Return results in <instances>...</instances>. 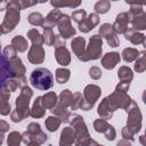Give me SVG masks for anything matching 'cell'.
<instances>
[{"label": "cell", "mask_w": 146, "mask_h": 146, "mask_svg": "<svg viewBox=\"0 0 146 146\" xmlns=\"http://www.w3.org/2000/svg\"><path fill=\"white\" fill-rule=\"evenodd\" d=\"M30 82L32 87L38 90H48L54 84V75L52 73L44 67H36L32 71L30 75Z\"/></svg>", "instance_id": "6da1fadb"}, {"label": "cell", "mask_w": 146, "mask_h": 146, "mask_svg": "<svg viewBox=\"0 0 146 146\" xmlns=\"http://www.w3.org/2000/svg\"><path fill=\"white\" fill-rule=\"evenodd\" d=\"M33 96V91L30 87H24L21 89V94L19 96L16 98V110L19 111H30L29 108V104H30V99Z\"/></svg>", "instance_id": "4fadbf2b"}, {"label": "cell", "mask_w": 146, "mask_h": 146, "mask_svg": "<svg viewBox=\"0 0 146 146\" xmlns=\"http://www.w3.org/2000/svg\"><path fill=\"white\" fill-rule=\"evenodd\" d=\"M129 87H130V83H127V82H120V83L116 86L115 90H116V91H120V92H127L128 89H129Z\"/></svg>", "instance_id": "c3c4849f"}, {"label": "cell", "mask_w": 146, "mask_h": 146, "mask_svg": "<svg viewBox=\"0 0 146 146\" xmlns=\"http://www.w3.org/2000/svg\"><path fill=\"white\" fill-rule=\"evenodd\" d=\"M0 129H1V136L3 137V133H5L7 130H9V124H8L6 121L1 120V122H0Z\"/></svg>", "instance_id": "f907efd6"}, {"label": "cell", "mask_w": 146, "mask_h": 146, "mask_svg": "<svg viewBox=\"0 0 146 146\" xmlns=\"http://www.w3.org/2000/svg\"><path fill=\"white\" fill-rule=\"evenodd\" d=\"M104 99H105L108 108L113 113L117 108H123V110L127 111V108L130 106V104L132 102V99L125 92H120V91H116V90Z\"/></svg>", "instance_id": "277c9868"}, {"label": "cell", "mask_w": 146, "mask_h": 146, "mask_svg": "<svg viewBox=\"0 0 146 146\" xmlns=\"http://www.w3.org/2000/svg\"><path fill=\"white\" fill-rule=\"evenodd\" d=\"M55 48H59V47H65V39H63L60 35H56L55 39V43H54Z\"/></svg>", "instance_id": "681fc988"}, {"label": "cell", "mask_w": 146, "mask_h": 146, "mask_svg": "<svg viewBox=\"0 0 146 146\" xmlns=\"http://www.w3.org/2000/svg\"><path fill=\"white\" fill-rule=\"evenodd\" d=\"M115 136H116V132L114 130V128L112 125L108 127V129L105 131V137L107 140H114L115 139Z\"/></svg>", "instance_id": "7dc6e473"}, {"label": "cell", "mask_w": 146, "mask_h": 146, "mask_svg": "<svg viewBox=\"0 0 146 146\" xmlns=\"http://www.w3.org/2000/svg\"><path fill=\"white\" fill-rule=\"evenodd\" d=\"M58 103L57 95L55 92H47L46 95L42 96V105L46 110H52Z\"/></svg>", "instance_id": "cb8c5ba5"}, {"label": "cell", "mask_w": 146, "mask_h": 146, "mask_svg": "<svg viewBox=\"0 0 146 146\" xmlns=\"http://www.w3.org/2000/svg\"><path fill=\"white\" fill-rule=\"evenodd\" d=\"M99 35L106 39V41H107V43H108L110 47H113V48L119 47L120 40L117 38L116 32L113 29V25H111L108 23L102 24L100 27H99Z\"/></svg>", "instance_id": "9c48e42d"}, {"label": "cell", "mask_w": 146, "mask_h": 146, "mask_svg": "<svg viewBox=\"0 0 146 146\" xmlns=\"http://www.w3.org/2000/svg\"><path fill=\"white\" fill-rule=\"evenodd\" d=\"M72 97H73V94H72L68 89L63 90V91L60 92V95H59L58 103H57V105L51 110V113L55 114L56 116L60 117L62 120H65V119L67 117V115L70 114L68 111H67V107L71 106Z\"/></svg>", "instance_id": "5b68a950"}, {"label": "cell", "mask_w": 146, "mask_h": 146, "mask_svg": "<svg viewBox=\"0 0 146 146\" xmlns=\"http://www.w3.org/2000/svg\"><path fill=\"white\" fill-rule=\"evenodd\" d=\"M22 137H23V143L26 145H29L33 141H35L38 144H43L48 139V136L41 130L40 124L36 122L30 123L27 125V130L22 133Z\"/></svg>", "instance_id": "3957f363"}, {"label": "cell", "mask_w": 146, "mask_h": 146, "mask_svg": "<svg viewBox=\"0 0 146 146\" xmlns=\"http://www.w3.org/2000/svg\"><path fill=\"white\" fill-rule=\"evenodd\" d=\"M141 11H143L141 5H139V3H131L130 5V10H129L130 17H133L135 15H137V14H139Z\"/></svg>", "instance_id": "ee69618b"}, {"label": "cell", "mask_w": 146, "mask_h": 146, "mask_svg": "<svg viewBox=\"0 0 146 146\" xmlns=\"http://www.w3.org/2000/svg\"><path fill=\"white\" fill-rule=\"evenodd\" d=\"M40 144H38V143H35V141H33V143H31V144H29L27 146H39Z\"/></svg>", "instance_id": "11a10c76"}, {"label": "cell", "mask_w": 146, "mask_h": 146, "mask_svg": "<svg viewBox=\"0 0 146 146\" xmlns=\"http://www.w3.org/2000/svg\"><path fill=\"white\" fill-rule=\"evenodd\" d=\"M59 146H79L75 137V131L73 128L66 127L63 129L59 139Z\"/></svg>", "instance_id": "9a60e30c"}, {"label": "cell", "mask_w": 146, "mask_h": 146, "mask_svg": "<svg viewBox=\"0 0 146 146\" xmlns=\"http://www.w3.org/2000/svg\"><path fill=\"white\" fill-rule=\"evenodd\" d=\"M98 23H99V16H98V14H96V13H91L82 23H80L79 24V30L81 31V32H83V33H88L89 31H91L95 26H97L98 25Z\"/></svg>", "instance_id": "e0dca14e"}, {"label": "cell", "mask_w": 146, "mask_h": 146, "mask_svg": "<svg viewBox=\"0 0 146 146\" xmlns=\"http://www.w3.org/2000/svg\"><path fill=\"white\" fill-rule=\"evenodd\" d=\"M8 100H9V92L1 88V108H0V112L2 115H7L10 113L11 107H10V104Z\"/></svg>", "instance_id": "484cf974"}, {"label": "cell", "mask_w": 146, "mask_h": 146, "mask_svg": "<svg viewBox=\"0 0 146 146\" xmlns=\"http://www.w3.org/2000/svg\"><path fill=\"white\" fill-rule=\"evenodd\" d=\"M27 59L32 64H41L44 59V50L42 46L32 44L27 54Z\"/></svg>", "instance_id": "2e32d148"}, {"label": "cell", "mask_w": 146, "mask_h": 146, "mask_svg": "<svg viewBox=\"0 0 146 146\" xmlns=\"http://www.w3.org/2000/svg\"><path fill=\"white\" fill-rule=\"evenodd\" d=\"M143 44H144V47L146 48V36H145V40H144V42H143Z\"/></svg>", "instance_id": "9f6ffc18"}, {"label": "cell", "mask_w": 146, "mask_h": 146, "mask_svg": "<svg viewBox=\"0 0 146 146\" xmlns=\"http://www.w3.org/2000/svg\"><path fill=\"white\" fill-rule=\"evenodd\" d=\"M102 44H103V40L102 36L99 34H95L90 38L89 40V44L87 47V55L90 59H98L102 56Z\"/></svg>", "instance_id": "30bf717a"}, {"label": "cell", "mask_w": 146, "mask_h": 146, "mask_svg": "<svg viewBox=\"0 0 146 146\" xmlns=\"http://www.w3.org/2000/svg\"><path fill=\"white\" fill-rule=\"evenodd\" d=\"M138 55H139V51L135 48H125L122 51V58L127 63H131L135 59H137Z\"/></svg>", "instance_id": "1f68e13d"}, {"label": "cell", "mask_w": 146, "mask_h": 146, "mask_svg": "<svg viewBox=\"0 0 146 146\" xmlns=\"http://www.w3.org/2000/svg\"><path fill=\"white\" fill-rule=\"evenodd\" d=\"M144 136H145V137H146V131H145V135H144Z\"/></svg>", "instance_id": "680465c9"}, {"label": "cell", "mask_w": 146, "mask_h": 146, "mask_svg": "<svg viewBox=\"0 0 146 146\" xmlns=\"http://www.w3.org/2000/svg\"><path fill=\"white\" fill-rule=\"evenodd\" d=\"M95 146H103V145H99V144H98V143H97V144H96V145H95Z\"/></svg>", "instance_id": "6f0895ef"}, {"label": "cell", "mask_w": 146, "mask_h": 146, "mask_svg": "<svg viewBox=\"0 0 146 146\" xmlns=\"http://www.w3.org/2000/svg\"><path fill=\"white\" fill-rule=\"evenodd\" d=\"M94 8H95L96 14H105V13H107L110 10L111 2L107 1V0H100V1L96 2V5H95Z\"/></svg>", "instance_id": "8d00e7d4"}, {"label": "cell", "mask_w": 146, "mask_h": 146, "mask_svg": "<svg viewBox=\"0 0 146 146\" xmlns=\"http://www.w3.org/2000/svg\"><path fill=\"white\" fill-rule=\"evenodd\" d=\"M60 123H62V119L58 116H49L46 119V122H44L47 130H49L50 132L56 131L59 128Z\"/></svg>", "instance_id": "f1b7e54d"}, {"label": "cell", "mask_w": 146, "mask_h": 146, "mask_svg": "<svg viewBox=\"0 0 146 146\" xmlns=\"http://www.w3.org/2000/svg\"><path fill=\"white\" fill-rule=\"evenodd\" d=\"M131 22V17H130V14L129 11H123V13H120L117 16H116V19L113 24V29L114 31L116 32V34H124L127 32V30L129 29L128 27V24Z\"/></svg>", "instance_id": "5bb4252c"}, {"label": "cell", "mask_w": 146, "mask_h": 146, "mask_svg": "<svg viewBox=\"0 0 146 146\" xmlns=\"http://www.w3.org/2000/svg\"><path fill=\"white\" fill-rule=\"evenodd\" d=\"M139 141H140V144H141V145H144V146H146V137H145L144 135L139 137Z\"/></svg>", "instance_id": "f5cc1de1"}, {"label": "cell", "mask_w": 146, "mask_h": 146, "mask_svg": "<svg viewBox=\"0 0 146 146\" xmlns=\"http://www.w3.org/2000/svg\"><path fill=\"white\" fill-rule=\"evenodd\" d=\"M72 19L74 21V22H76L78 24H80V23H82L86 18H87V13H86V10H83V9H79V10H75V11H73V14H72Z\"/></svg>", "instance_id": "60d3db41"}, {"label": "cell", "mask_w": 146, "mask_h": 146, "mask_svg": "<svg viewBox=\"0 0 146 146\" xmlns=\"http://www.w3.org/2000/svg\"><path fill=\"white\" fill-rule=\"evenodd\" d=\"M21 141H23V137L17 131H11L8 135L7 144L8 146H21Z\"/></svg>", "instance_id": "d590c367"}, {"label": "cell", "mask_w": 146, "mask_h": 146, "mask_svg": "<svg viewBox=\"0 0 146 146\" xmlns=\"http://www.w3.org/2000/svg\"><path fill=\"white\" fill-rule=\"evenodd\" d=\"M44 112H46V108L42 105V96L36 97V99L34 100L33 106L31 108V114L30 115L35 117V119H39V117H42L44 115Z\"/></svg>", "instance_id": "603a6c76"}, {"label": "cell", "mask_w": 146, "mask_h": 146, "mask_svg": "<svg viewBox=\"0 0 146 146\" xmlns=\"http://www.w3.org/2000/svg\"><path fill=\"white\" fill-rule=\"evenodd\" d=\"M102 94V89L96 84H88L83 90V99L80 108L83 111H89L94 107L95 103L99 98Z\"/></svg>", "instance_id": "8992f818"}, {"label": "cell", "mask_w": 146, "mask_h": 146, "mask_svg": "<svg viewBox=\"0 0 146 146\" xmlns=\"http://www.w3.org/2000/svg\"><path fill=\"white\" fill-rule=\"evenodd\" d=\"M71 76V72L67 68H57L56 70V81L60 84L66 83Z\"/></svg>", "instance_id": "d6a6232c"}, {"label": "cell", "mask_w": 146, "mask_h": 146, "mask_svg": "<svg viewBox=\"0 0 146 146\" xmlns=\"http://www.w3.org/2000/svg\"><path fill=\"white\" fill-rule=\"evenodd\" d=\"M55 58L59 65L66 66L71 63V55L66 47L55 48Z\"/></svg>", "instance_id": "d6986e66"}, {"label": "cell", "mask_w": 146, "mask_h": 146, "mask_svg": "<svg viewBox=\"0 0 146 146\" xmlns=\"http://www.w3.org/2000/svg\"><path fill=\"white\" fill-rule=\"evenodd\" d=\"M71 19L68 15L64 14V16L62 17V19L59 21V23L57 24L58 26V31H59V35L63 39H68L72 38L75 34V29L72 26L71 24Z\"/></svg>", "instance_id": "7c38bea8"}, {"label": "cell", "mask_w": 146, "mask_h": 146, "mask_svg": "<svg viewBox=\"0 0 146 146\" xmlns=\"http://www.w3.org/2000/svg\"><path fill=\"white\" fill-rule=\"evenodd\" d=\"M89 75H90L91 79H94V80H98V79H100V76H102V71H100L99 67H97V66H92V67L89 70Z\"/></svg>", "instance_id": "f6af8a7d"}, {"label": "cell", "mask_w": 146, "mask_h": 146, "mask_svg": "<svg viewBox=\"0 0 146 146\" xmlns=\"http://www.w3.org/2000/svg\"><path fill=\"white\" fill-rule=\"evenodd\" d=\"M16 49L10 44V46H7L5 49H3V51H2V57H5V58H7V59H11L13 57H15V56H17L16 55Z\"/></svg>", "instance_id": "7bdbcfd3"}, {"label": "cell", "mask_w": 146, "mask_h": 146, "mask_svg": "<svg viewBox=\"0 0 146 146\" xmlns=\"http://www.w3.org/2000/svg\"><path fill=\"white\" fill-rule=\"evenodd\" d=\"M117 76H119V79H120L121 82L130 83L131 80L133 79V73H132L131 68H129V67H127V66H121V67L119 68Z\"/></svg>", "instance_id": "4316f807"}, {"label": "cell", "mask_w": 146, "mask_h": 146, "mask_svg": "<svg viewBox=\"0 0 146 146\" xmlns=\"http://www.w3.org/2000/svg\"><path fill=\"white\" fill-rule=\"evenodd\" d=\"M133 132L128 128V127H124L123 129H122V137H123V139H127V140H129V141H131V140H133L135 138H133Z\"/></svg>", "instance_id": "bcb514c9"}, {"label": "cell", "mask_w": 146, "mask_h": 146, "mask_svg": "<svg viewBox=\"0 0 146 146\" xmlns=\"http://www.w3.org/2000/svg\"><path fill=\"white\" fill-rule=\"evenodd\" d=\"M143 102H144V104H146V90H144V92H143Z\"/></svg>", "instance_id": "db71d44e"}, {"label": "cell", "mask_w": 146, "mask_h": 146, "mask_svg": "<svg viewBox=\"0 0 146 146\" xmlns=\"http://www.w3.org/2000/svg\"><path fill=\"white\" fill-rule=\"evenodd\" d=\"M145 36L146 35H144L143 33L136 31L132 27H129L127 30V32L124 33V38L127 40L131 41V43H133V44H140V43H143L144 40H145Z\"/></svg>", "instance_id": "44dd1931"}, {"label": "cell", "mask_w": 146, "mask_h": 146, "mask_svg": "<svg viewBox=\"0 0 146 146\" xmlns=\"http://www.w3.org/2000/svg\"><path fill=\"white\" fill-rule=\"evenodd\" d=\"M82 99H83V97H82V94L81 92H74L73 94V97H72V103H71V106H70L71 110L75 111V110L80 108L81 103H82Z\"/></svg>", "instance_id": "ab89813d"}, {"label": "cell", "mask_w": 146, "mask_h": 146, "mask_svg": "<svg viewBox=\"0 0 146 146\" xmlns=\"http://www.w3.org/2000/svg\"><path fill=\"white\" fill-rule=\"evenodd\" d=\"M50 5L55 7L56 9H59L62 7H70V8H75L81 5V1H60V0H55L50 1Z\"/></svg>", "instance_id": "836d02e7"}, {"label": "cell", "mask_w": 146, "mask_h": 146, "mask_svg": "<svg viewBox=\"0 0 146 146\" xmlns=\"http://www.w3.org/2000/svg\"><path fill=\"white\" fill-rule=\"evenodd\" d=\"M120 59H121V57H120L119 52H116V51L107 52L102 58V65L106 70H112V68H114L116 66V64L120 62Z\"/></svg>", "instance_id": "ac0fdd59"}, {"label": "cell", "mask_w": 146, "mask_h": 146, "mask_svg": "<svg viewBox=\"0 0 146 146\" xmlns=\"http://www.w3.org/2000/svg\"><path fill=\"white\" fill-rule=\"evenodd\" d=\"M135 70L139 73H141L146 70V50L139 51V55L135 63Z\"/></svg>", "instance_id": "f546056e"}, {"label": "cell", "mask_w": 146, "mask_h": 146, "mask_svg": "<svg viewBox=\"0 0 146 146\" xmlns=\"http://www.w3.org/2000/svg\"><path fill=\"white\" fill-rule=\"evenodd\" d=\"M31 114V111H19V110H15L11 115H10V119L13 122H19L24 119H26L29 115Z\"/></svg>", "instance_id": "74e56055"}, {"label": "cell", "mask_w": 146, "mask_h": 146, "mask_svg": "<svg viewBox=\"0 0 146 146\" xmlns=\"http://www.w3.org/2000/svg\"><path fill=\"white\" fill-rule=\"evenodd\" d=\"M43 38H44V43L47 46H54L55 43V39H56V35L54 34V31H52V27H49V26H43Z\"/></svg>", "instance_id": "e575fe53"}, {"label": "cell", "mask_w": 146, "mask_h": 146, "mask_svg": "<svg viewBox=\"0 0 146 146\" xmlns=\"http://www.w3.org/2000/svg\"><path fill=\"white\" fill-rule=\"evenodd\" d=\"M27 38L32 41V44L42 46V44L44 43V38H43V35H41L36 29H31V30H29V31H27Z\"/></svg>", "instance_id": "83f0119b"}, {"label": "cell", "mask_w": 146, "mask_h": 146, "mask_svg": "<svg viewBox=\"0 0 146 146\" xmlns=\"http://www.w3.org/2000/svg\"><path fill=\"white\" fill-rule=\"evenodd\" d=\"M128 113V120H127V127L133 132L137 133L139 132L141 128V113L140 110L135 100L131 102L130 106L125 111Z\"/></svg>", "instance_id": "52a82bcc"}, {"label": "cell", "mask_w": 146, "mask_h": 146, "mask_svg": "<svg viewBox=\"0 0 146 146\" xmlns=\"http://www.w3.org/2000/svg\"><path fill=\"white\" fill-rule=\"evenodd\" d=\"M116 146H131V144H130L129 140H127V139H122V140H120V141L116 144Z\"/></svg>", "instance_id": "816d5d0a"}, {"label": "cell", "mask_w": 146, "mask_h": 146, "mask_svg": "<svg viewBox=\"0 0 146 146\" xmlns=\"http://www.w3.org/2000/svg\"><path fill=\"white\" fill-rule=\"evenodd\" d=\"M27 21L33 26H41L42 27L43 24H44V17L40 13H38V11L31 13L29 15V17H27Z\"/></svg>", "instance_id": "4dcf8cb0"}, {"label": "cell", "mask_w": 146, "mask_h": 146, "mask_svg": "<svg viewBox=\"0 0 146 146\" xmlns=\"http://www.w3.org/2000/svg\"><path fill=\"white\" fill-rule=\"evenodd\" d=\"M66 123L71 124L75 131V137H76V141L78 144H81V143H84L87 140L90 139V135L88 132V129H87V125L82 119V116L78 115V114H73V113H70L67 115V117L64 120Z\"/></svg>", "instance_id": "7a4b0ae2"}, {"label": "cell", "mask_w": 146, "mask_h": 146, "mask_svg": "<svg viewBox=\"0 0 146 146\" xmlns=\"http://www.w3.org/2000/svg\"><path fill=\"white\" fill-rule=\"evenodd\" d=\"M1 88L5 89L8 92H13L17 88H19V84H18V82L16 80H8V81H6L5 83L1 84Z\"/></svg>", "instance_id": "b9f144b4"}, {"label": "cell", "mask_w": 146, "mask_h": 146, "mask_svg": "<svg viewBox=\"0 0 146 146\" xmlns=\"http://www.w3.org/2000/svg\"><path fill=\"white\" fill-rule=\"evenodd\" d=\"M11 46L16 49V51L18 52H24L26 51L29 44H27V41L26 39H24L22 35H16L11 39Z\"/></svg>", "instance_id": "d4e9b609"}, {"label": "cell", "mask_w": 146, "mask_h": 146, "mask_svg": "<svg viewBox=\"0 0 146 146\" xmlns=\"http://www.w3.org/2000/svg\"><path fill=\"white\" fill-rule=\"evenodd\" d=\"M131 24H132V29H135L136 31L146 30V13L143 10L141 13L131 17Z\"/></svg>", "instance_id": "7402d4cb"}, {"label": "cell", "mask_w": 146, "mask_h": 146, "mask_svg": "<svg viewBox=\"0 0 146 146\" xmlns=\"http://www.w3.org/2000/svg\"><path fill=\"white\" fill-rule=\"evenodd\" d=\"M108 127H110V124L104 119H97L94 122V128L97 132H104L105 133V131L108 129Z\"/></svg>", "instance_id": "f35d334b"}, {"label": "cell", "mask_w": 146, "mask_h": 146, "mask_svg": "<svg viewBox=\"0 0 146 146\" xmlns=\"http://www.w3.org/2000/svg\"><path fill=\"white\" fill-rule=\"evenodd\" d=\"M71 48L73 50V54L76 56L78 59L82 62L89 60V57L87 55V47H86V40L82 36H76L71 41Z\"/></svg>", "instance_id": "8fae6325"}, {"label": "cell", "mask_w": 146, "mask_h": 146, "mask_svg": "<svg viewBox=\"0 0 146 146\" xmlns=\"http://www.w3.org/2000/svg\"><path fill=\"white\" fill-rule=\"evenodd\" d=\"M64 16V14H62V11L59 10V9H52L48 15H47V17L44 18V24H43V26H49V27H52V26H55L56 24H58L59 23V21L62 19V17ZM42 26V27H43Z\"/></svg>", "instance_id": "ffe728a7"}, {"label": "cell", "mask_w": 146, "mask_h": 146, "mask_svg": "<svg viewBox=\"0 0 146 146\" xmlns=\"http://www.w3.org/2000/svg\"><path fill=\"white\" fill-rule=\"evenodd\" d=\"M6 10L7 11H6V15L3 17V22L0 26V31L2 34L11 32L16 27V25L19 23V19H21V14H19L18 9L7 8Z\"/></svg>", "instance_id": "ba28073f"}]
</instances>
